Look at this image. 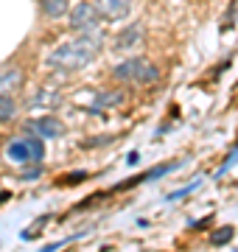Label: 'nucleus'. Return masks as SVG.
<instances>
[{
  "label": "nucleus",
  "instance_id": "ddd939ff",
  "mask_svg": "<svg viewBox=\"0 0 238 252\" xmlns=\"http://www.w3.org/2000/svg\"><path fill=\"white\" fill-rule=\"evenodd\" d=\"M48 101H59V95H56V93L42 90V93H37V95H34V101H31V107H51Z\"/></svg>",
  "mask_w": 238,
  "mask_h": 252
},
{
  "label": "nucleus",
  "instance_id": "dca6fc26",
  "mask_svg": "<svg viewBox=\"0 0 238 252\" xmlns=\"http://www.w3.org/2000/svg\"><path fill=\"white\" fill-rule=\"evenodd\" d=\"M39 177V168H28L26 174H23V180H37Z\"/></svg>",
  "mask_w": 238,
  "mask_h": 252
},
{
  "label": "nucleus",
  "instance_id": "a211bd4d",
  "mask_svg": "<svg viewBox=\"0 0 238 252\" xmlns=\"http://www.w3.org/2000/svg\"><path fill=\"white\" fill-rule=\"evenodd\" d=\"M9 196H11L9 190H0V205H3V202H6V199H9Z\"/></svg>",
  "mask_w": 238,
  "mask_h": 252
},
{
  "label": "nucleus",
  "instance_id": "f03ea898",
  "mask_svg": "<svg viewBox=\"0 0 238 252\" xmlns=\"http://www.w3.org/2000/svg\"><path fill=\"white\" fill-rule=\"evenodd\" d=\"M112 76L118 81H138V84H154V81H160V70H157L149 59H143V56L123 59V62L112 70Z\"/></svg>",
  "mask_w": 238,
  "mask_h": 252
},
{
  "label": "nucleus",
  "instance_id": "423d86ee",
  "mask_svg": "<svg viewBox=\"0 0 238 252\" xmlns=\"http://www.w3.org/2000/svg\"><path fill=\"white\" fill-rule=\"evenodd\" d=\"M20 84H23V70L17 64H0V95H9Z\"/></svg>",
  "mask_w": 238,
  "mask_h": 252
},
{
  "label": "nucleus",
  "instance_id": "0eeeda50",
  "mask_svg": "<svg viewBox=\"0 0 238 252\" xmlns=\"http://www.w3.org/2000/svg\"><path fill=\"white\" fill-rule=\"evenodd\" d=\"M28 129L39 137V140H45V137H59L62 135V124L56 121V118H39V121H31Z\"/></svg>",
  "mask_w": 238,
  "mask_h": 252
},
{
  "label": "nucleus",
  "instance_id": "9b49d317",
  "mask_svg": "<svg viewBox=\"0 0 238 252\" xmlns=\"http://www.w3.org/2000/svg\"><path fill=\"white\" fill-rule=\"evenodd\" d=\"M48 221H51L48 216H39L37 221H34V224H31V227H26V230L20 233V238H23V241H34V238H37V235H39V233H42V230L48 227Z\"/></svg>",
  "mask_w": 238,
  "mask_h": 252
},
{
  "label": "nucleus",
  "instance_id": "f8f14e48",
  "mask_svg": "<svg viewBox=\"0 0 238 252\" xmlns=\"http://www.w3.org/2000/svg\"><path fill=\"white\" fill-rule=\"evenodd\" d=\"M14 112H17L14 98H11V95H0V121H11Z\"/></svg>",
  "mask_w": 238,
  "mask_h": 252
},
{
  "label": "nucleus",
  "instance_id": "1a4fd4ad",
  "mask_svg": "<svg viewBox=\"0 0 238 252\" xmlns=\"http://www.w3.org/2000/svg\"><path fill=\"white\" fill-rule=\"evenodd\" d=\"M39 6H42V14L51 20H59L67 14L70 9V0H39Z\"/></svg>",
  "mask_w": 238,
  "mask_h": 252
},
{
  "label": "nucleus",
  "instance_id": "f3484780",
  "mask_svg": "<svg viewBox=\"0 0 238 252\" xmlns=\"http://www.w3.org/2000/svg\"><path fill=\"white\" fill-rule=\"evenodd\" d=\"M84 177H87V174H73V177H67V180H64V182H70V185H73V182L84 180Z\"/></svg>",
  "mask_w": 238,
  "mask_h": 252
},
{
  "label": "nucleus",
  "instance_id": "4468645a",
  "mask_svg": "<svg viewBox=\"0 0 238 252\" xmlns=\"http://www.w3.org/2000/svg\"><path fill=\"white\" fill-rule=\"evenodd\" d=\"M233 233H236L233 227H221V230H216V233H213V238H210V241L216 244V247H221V244H227L230 238H233Z\"/></svg>",
  "mask_w": 238,
  "mask_h": 252
},
{
  "label": "nucleus",
  "instance_id": "20e7f679",
  "mask_svg": "<svg viewBox=\"0 0 238 252\" xmlns=\"http://www.w3.org/2000/svg\"><path fill=\"white\" fill-rule=\"evenodd\" d=\"M98 11H95V6L92 3H79L73 11H70V28L73 31H95V26H98Z\"/></svg>",
  "mask_w": 238,
  "mask_h": 252
},
{
  "label": "nucleus",
  "instance_id": "39448f33",
  "mask_svg": "<svg viewBox=\"0 0 238 252\" xmlns=\"http://www.w3.org/2000/svg\"><path fill=\"white\" fill-rule=\"evenodd\" d=\"M92 6L104 20H123L132 9V0H95Z\"/></svg>",
  "mask_w": 238,
  "mask_h": 252
},
{
  "label": "nucleus",
  "instance_id": "9d476101",
  "mask_svg": "<svg viewBox=\"0 0 238 252\" xmlns=\"http://www.w3.org/2000/svg\"><path fill=\"white\" fill-rule=\"evenodd\" d=\"M126 98L120 90H112V93H101L98 98H95V109H110V107H118L120 101Z\"/></svg>",
  "mask_w": 238,
  "mask_h": 252
},
{
  "label": "nucleus",
  "instance_id": "7ed1b4c3",
  "mask_svg": "<svg viewBox=\"0 0 238 252\" xmlns=\"http://www.w3.org/2000/svg\"><path fill=\"white\" fill-rule=\"evenodd\" d=\"M6 154H9L14 162H39L45 157V146H42V140L34 137V135L14 137V140L6 146Z\"/></svg>",
  "mask_w": 238,
  "mask_h": 252
},
{
  "label": "nucleus",
  "instance_id": "f257e3e1",
  "mask_svg": "<svg viewBox=\"0 0 238 252\" xmlns=\"http://www.w3.org/2000/svg\"><path fill=\"white\" fill-rule=\"evenodd\" d=\"M104 48V34L98 31H84L82 36H76L70 42H64L48 56V67H59V70H79L101 54Z\"/></svg>",
  "mask_w": 238,
  "mask_h": 252
},
{
  "label": "nucleus",
  "instance_id": "2eb2a0df",
  "mask_svg": "<svg viewBox=\"0 0 238 252\" xmlns=\"http://www.w3.org/2000/svg\"><path fill=\"white\" fill-rule=\"evenodd\" d=\"M196 185H199V182H193V185H188V188H179V190H177V193H171V196H168V199H182V196H188V193H191V190L196 188Z\"/></svg>",
  "mask_w": 238,
  "mask_h": 252
},
{
  "label": "nucleus",
  "instance_id": "6e6552de",
  "mask_svg": "<svg viewBox=\"0 0 238 252\" xmlns=\"http://www.w3.org/2000/svg\"><path fill=\"white\" fill-rule=\"evenodd\" d=\"M138 42H143V26H129L118 34L115 48H132V45H138Z\"/></svg>",
  "mask_w": 238,
  "mask_h": 252
}]
</instances>
